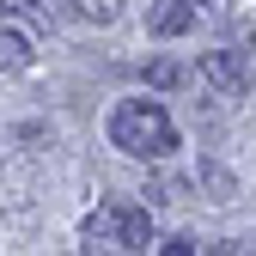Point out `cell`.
<instances>
[{
  "mask_svg": "<svg viewBox=\"0 0 256 256\" xmlns=\"http://www.w3.org/2000/svg\"><path fill=\"white\" fill-rule=\"evenodd\" d=\"M110 146L128 158H171L177 152V122L152 98H128L110 110Z\"/></svg>",
  "mask_w": 256,
  "mask_h": 256,
  "instance_id": "1",
  "label": "cell"
},
{
  "mask_svg": "<svg viewBox=\"0 0 256 256\" xmlns=\"http://www.w3.org/2000/svg\"><path fill=\"white\" fill-rule=\"evenodd\" d=\"M196 74H202L214 92L232 98V92H244V49H238V43H232V49H208V55L196 61Z\"/></svg>",
  "mask_w": 256,
  "mask_h": 256,
  "instance_id": "2",
  "label": "cell"
},
{
  "mask_svg": "<svg viewBox=\"0 0 256 256\" xmlns=\"http://www.w3.org/2000/svg\"><path fill=\"white\" fill-rule=\"evenodd\" d=\"M189 24H196V0H152V12H146L152 37H183Z\"/></svg>",
  "mask_w": 256,
  "mask_h": 256,
  "instance_id": "3",
  "label": "cell"
},
{
  "mask_svg": "<svg viewBox=\"0 0 256 256\" xmlns=\"http://www.w3.org/2000/svg\"><path fill=\"white\" fill-rule=\"evenodd\" d=\"M116 250H152V214L146 208H116Z\"/></svg>",
  "mask_w": 256,
  "mask_h": 256,
  "instance_id": "4",
  "label": "cell"
},
{
  "mask_svg": "<svg viewBox=\"0 0 256 256\" xmlns=\"http://www.w3.org/2000/svg\"><path fill=\"white\" fill-rule=\"evenodd\" d=\"M30 61H37V49H30L18 30H0V80H18V74H30Z\"/></svg>",
  "mask_w": 256,
  "mask_h": 256,
  "instance_id": "5",
  "label": "cell"
},
{
  "mask_svg": "<svg viewBox=\"0 0 256 256\" xmlns=\"http://www.w3.org/2000/svg\"><path fill=\"white\" fill-rule=\"evenodd\" d=\"M196 183L208 189V202H238V177L220 165V158H202V165H196Z\"/></svg>",
  "mask_w": 256,
  "mask_h": 256,
  "instance_id": "6",
  "label": "cell"
},
{
  "mask_svg": "<svg viewBox=\"0 0 256 256\" xmlns=\"http://www.w3.org/2000/svg\"><path fill=\"white\" fill-rule=\"evenodd\" d=\"M80 238H86V250H116V208H98V214H86Z\"/></svg>",
  "mask_w": 256,
  "mask_h": 256,
  "instance_id": "7",
  "label": "cell"
},
{
  "mask_svg": "<svg viewBox=\"0 0 256 256\" xmlns=\"http://www.w3.org/2000/svg\"><path fill=\"white\" fill-rule=\"evenodd\" d=\"M189 189H196L189 177H177V171H165V177H152V183H146V208H165V202H183Z\"/></svg>",
  "mask_w": 256,
  "mask_h": 256,
  "instance_id": "8",
  "label": "cell"
},
{
  "mask_svg": "<svg viewBox=\"0 0 256 256\" xmlns=\"http://www.w3.org/2000/svg\"><path fill=\"white\" fill-rule=\"evenodd\" d=\"M183 80H189V74L177 68L171 55H158V61H146V86H152V92H177Z\"/></svg>",
  "mask_w": 256,
  "mask_h": 256,
  "instance_id": "9",
  "label": "cell"
},
{
  "mask_svg": "<svg viewBox=\"0 0 256 256\" xmlns=\"http://www.w3.org/2000/svg\"><path fill=\"white\" fill-rule=\"evenodd\" d=\"M86 24H116L122 18V0H80V6H74Z\"/></svg>",
  "mask_w": 256,
  "mask_h": 256,
  "instance_id": "10",
  "label": "cell"
},
{
  "mask_svg": "<svg viewBox=\"0 0 256 256\" xmlns=\"http://www.w3.org/2000/svg\"><path fill=\"white\" fill-rule=\"evenodd\" d=\"M196 12H214V18H226V12H232V0H196Z\"/></svg>",
  "mask_w": 256,
  "mask_h": 256,
  "instance_id": "11",
  "label": "cell"
}]
</instances>
